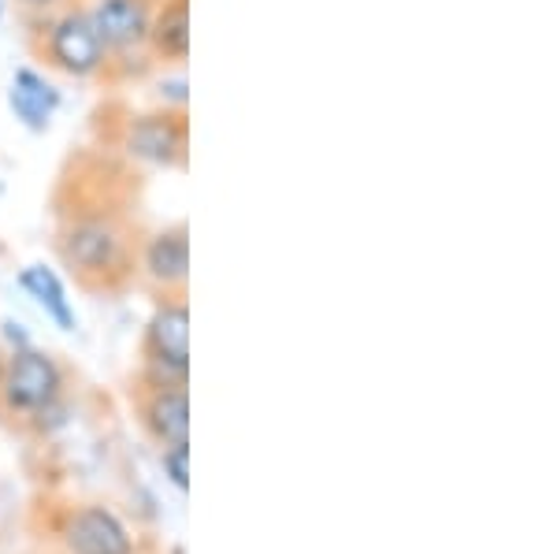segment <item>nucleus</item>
Masks as SVG:
<instances>
[{"mask_svg": "<svg viewBox=\"0 0 557 554\" xmlns=\"http://www.w3.org/2000/svg\"><path fill=\"white\" fill-rule=\"evenodd\" d=\"M134 223L112 198H78L60 212L57 249L86 291H120L138 272Z\"/></svg>", "mask_w": 557, "mask_h": 554, "instance_id": "1", "label": "nucleus"}, {"mask_svg": "<svg viewBox=\"0 0 557 554\" xmlns=\"http://www.w3.org/2000/svg\"><path fill=\"white\" fill-rule=\"evenodd\" d=\"M30 45L34 57L45 60V67L60 71L75 83L108 78V52L97 38L94 23H89L83 0L30 20Z\"/></svg>", "mask_w": 557, "mask_h": 554, "instance_id": "2", "label": "nucleus"}, {"mask_svg": "<svg viewBox=\"0 0 557 554\" xmlns=\"http://www.w3.org/2000/svg\"><path fill=\"white\" fill-rule=\"evenodd\" d=\"M157 0H86L89 23L108 52V78H138L149 71V23Z\"/></svg>", "mask_w": 557, "mask_h": 554, "instance_id": "3", "label": "nucleus"}, {"mask_svg": "<svg viewBox=\"0 0 557 554\" xmlns=\"http://www.w3.org/2000/svg\"><path fill=\"white\" fill-rule=\"evenodd\" d=\"M67 395V372L49 350L20 346L8 354L4 377H0V409L15 421L34 424L45 409H52Z\"/></svg>", "mask_w": 557, "mask_h": 554, "instance_id": "4", "label": "nucleus"}, {"mask_svg": "<svg viewBox=\"0 0 557 554\" xmlns=\"http://www.w3.org/2000/svg\"><path fill=\"white\" fill-rule=\"evenodd\" d=\"M146 380L190 383V306L186 298H160L146 324Z\"/></svg>", "mask_w": 557, "mask_h": 554, "instance_id": "5", "label": "nucleus"}, {"mask_svg": "<svg viewBox=\"0 0 557 554\" xmlns=\"http://www.w3.org/2000/svg\"><path fill=\"white\" fill-rule=\"evenodd\" d=\"M120 149L149 168H186L190 157V123L186 112L160 109L131 115L120 131Z\"/></svg>", "mask_w": 557, "mask_h": 554, "instance_id": "6", "label": "nucleus"}, {"mask_svg": "<svg viewBox=\"0 0 557 554\" xmlns=\"http://www.w3.org/2000/svg\"><path fill=\"white\" fill-rule=\"evenodd\" d=\"M138 272L160 298H186V283H190V227L178 220L146 235V243H138Z\"/></svg>", "mask_w": 557, "mask_h": 554, "instance_id": "7", "label": "nucleus"}, {"mask_svg": "<svg viewBox=\"0 0 557 554\" xmlns=\"http://www.w3.org/2000/svg\"><path fill=\"white\" fill-rule=\"evenodd\" d=\"M138 414L160 446L190 443V391L186 383H160L141 377Z\"/></svg>", "mask_w": 557, "mask_h": 554, "instance_id": "8", "label": "nucleus"}, {"mask_svg": "<svg viewBox=\"0 0 557 554\" xmlns=\"http://www.w3.org/2000/svg\"><path fill=\"white\" fill-rule=\"evenodd\" d=\"M67 554H134V535L108 506H83L64 525Z\"/></svg>", "mask_w": 557, "mask_h": 554, "instance_id": "9", "label": "nucleus"}, {"mask_svg": "<svg viewBox=\"0 0 557 554\" xmlns=\"http://www.w3.org/2000/svg\"><path fill=\"white\" fill-rule=\"evenodd\" d=\"M149 60L183 67L190 60V0H157L149 23Z\"/></svg>", "mask_w": 557, "mask_h": 554, "instance_id": "10", "label": "nucleus"}, {"mask_svg": "<svg viewBox=\"0 0 557 554\" xmlns=\"http://www.w3.org/2000/svg\"><path fill=\"white\" fill-rule=\"evenodd\" d=\"M8 104H12V112L20 115L30 131H45L60 109V94L52 89V83H45L41 71L20 67L12 78V89H8Z\"/></svg>", "mask_w": 557, "mask_h": 554, "instance_id": "11", "label": "nucleus"}, {"mask_svg": "<svg viewBox=\"0 0 557 554\" xmlns=\"http://www.w3.org/2000/svg\"><path fill=\"white\" fill-rule=\"evenodd\" d=\"M20 287L30 294L34 301L45 309V317L60 328V332H75L78 320H75V309H71V298H67V287L49 264H26L20 272Z\"/></svg>", "mask_w": 557, "mask_h": 554, "instance_id": "12", "label": "nucleus"}, {"mask_svg": "<svg viewBox=\"0 0 557 554\" xmlns=\"http://www.w3.org/2000/svg\"><path fill=\"white\" fill-rule=\"evenodd\" d=\"M160 466H164V477L172 480L178 491H186L190 488V443L160 446Z\"/></svg>", "mask_w": 557, "mask_h": 554, "instance_id": "13", "label": "nucleus"}, {"mask_svg": "<svg viewBox=\"0 0 557 554\" xmlns=\"http://www.w3.org/2000/svg\"><path fill=\"white\" fill-rule=\"evenodd\" d=\"M75 4V0H15V8L26 15V20H38V15H49V12H60V8Z\"/></svg>", "mask_w": 557, "mask_h": 554, "instance_id": "14", "label": "nucleus"}, {"mask_svg": "<svg viewBox=\"0 0 557 554\" xmlns=\"http://www.w3.org/2000/svg\"><path fill=\"white\" fill-rule=\"evenodd\" d=\"M4 335H8V343H12V350H20V346H30V338L20 332V324H8Z\"/></svg>", "mask_w": 557, "mask_h": 554, "instance_id": "15", "label": "nucleus"}, {"mask_svg": "<svg viewBox=\"0 0 557 554\" xmlns=\"http://www.w3.org/2000/svg\"><path fill=\"white\" fill-rule=\"evenodd\" d=\"M4 361H8V350L0 346V377H4Z\"/></svg>", "mask_w": 557, "mask_h": 554, "instance_id": "16", "label": "nucleus"}, {"mask_svg": "<svg viewBox=\"0 0 557 554\" xmlns=\"http://www.w3.org/2000/svg\"><path fill=\"white\" fill-rule=\"evenodd\" d=\"M4 15H8V0H0V23H4Z\"/></svg>", "mask_w": 557, "mask_h": 554, "instance_id": "17", "label": "nucleus"}]
</instances>
